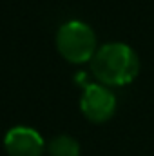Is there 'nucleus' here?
<instances>
[{
  "label": "nucleus",
  "instance_id": "nucleus-1",
  "mask_svg": "<svg viewBox=\"0 0 154 156\" xmlns=\"http://www.w3.org/2000/svg\"><path fill=\"white\" fill-rule=\"evenodd\" d=\"M91 71L103 85H125L140 73V58L131 45L111 42L94 53Z\"/></svg>",
  "mask_w": 154,
  "mask_h": 156
},
{
  "label": "nucleus",
  "instance_id": "nucleus-2",
  "mask_svg": "<svg viewBox=\"0 0 154 156\" xmlns=\"http://www.w3.org/2000/svg\"><path fill=\"white\" fill-rule=\"evenodd\" d=\"M58 53L73 64H83L93 60L96 49V35L93 27L82 20H71L60 26L56 31Z\"/></svg>",
  "mask_w": 154,
  "mask_h": 156
},
{
  "label": "nucleus",
  "instance_id": "nucleus-3",
  "mask_svg": "<svg viewBox=\"0 0 154 156\" xmlns=\"http://www.w3.org/2000/svg\"><path fill=\"white\" fill-rule=\"evenodd\" d=\"M80 109L83 116L94 123L107 122L116 111V96L103 83H89L82 93Z\"/></svg>",
  "mask_w": 154,
  "mask_h": 156
},
{
  "label": "nucleus",
  "instance_id": "nucleus-4",
  "mask_svg": "<svg viewBox=\"0 0 154 156\" xmlns=\"http://www.w3.org/2000/svg\"><path fill=\"white\" fill-rule=\"evenodd\" d=\"M4 145L9 156H42L45 151V144L40 133L26 125L9 129L4 138Z\"/></svg>",
  "mask_w": 154,
  "mask_h": 156
},
{
  "label": "nucleus",
  "instance_id": "nucleus-5",
  "mask_svg": "<svg viewBox=\"0 0 154 156\" xmlns=\"http://www.w3.org/2000/svg\"><path fill=\"white\" fill-rule=\"evenodd\" d=\"M49 156H80V144L69 134L54 136L47 145Z\"/></svg>",
  "mask_w": 154,
  "mask_h": 156
}]
</instances>
